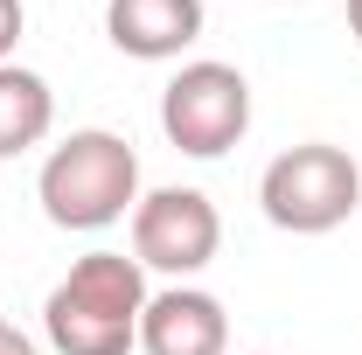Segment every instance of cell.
Instances as JSON below:
<instances>
[{"label": "cell", "instance_id": "6da1fadb", "mask_svg": "<svg viewBox=\"0 0 362 355\" xmlns=\"http://www.w3.org/2000/svg\"><path fill=\"white\" fill-rule=\"evenodd\" d=\"M146 313V265L126 251H84L70 279L49 286V349L56 355H133Z\"/></svg>", "mask_w": 362, "mask_h": 355}, {"label": "cell", "instance_id": "7a4b0ae2", "mask_svg": "<svg viewBox=\"0 0 362 355\" xmlns=\"http://www.w3.org/2000/svg\"><path fill=\"white\" fill-rule=\"evenodd\" d=\"M35 195H42V216L56 223V230H105V223H119L139 202L133 139L105 133V126L70 133L63 146H49Z\"/></svg>", "mask_w": 362, "mask_h": 355}, {"label": "cell", "instance_id": "3957f363", "mask_svg": "<svg viewBox=\"0 0 362 355\" xmlns=\"http://www.w3.org/2000/svg\"><path fill=\"white\" fill-rule=\"evenodd\" d=\"M258 202L279 230L293 237H320V230H341L362 202V168L356 153L327 146V139H307V146H286L258 175Z\"/></svg>", "mask_w": 362, "mask_h": 355}, {"label": "cell", "instance_id": "277c9868", "mask_svg": "<svg viewBox=\"0 0 362 355\" xmlns=\"http://www.w3.org/2000/svg\"><path fill=\"white\" fill-rule=\"evenodd\" d=\"M160 133L175 139L181 153H195V161L230 153L251 133V84H244V70L216 63V56L181 63L168 77V91H160Z\"/></svg>", "mask_w": 362, "mask_h": 355}, {"label": "cell", "instance_id": "5b68a950", "mask_svg": "<svg viewBox=\"0 0 362 355\" xmlns=\"http://www.w3.org/2000/svg\"><path fill=\"white\" fill-rule=\"evenodd\" d=\"M216 244H223V216H216V202L202 195V188H153V195H139L133 202V258L146 272H202L216 258Z\"/></svg>", "mask_w": 362, "mask_h": 355}, {"label": "cell", "instance_id": "8992f818", "mask_svg": "<svg viewBox=\"0 0 362 355\" xmlns=\"http://www.w3.org/2000/svg\"><path fill=\"white\" fill-rule=\"evenodd\" d=\"M139 349H146V355H223V349H230L223 300H216V293H202V286L146 293V313H139Z\"/></svg>", "mask_w": 362, "mask_h": 355}, {"label": "cell", "instance_id": "52a82bcc", "mask_svg": "<svg viewBox=\"0 0 362 355\" xmlns=\"http://www.w3.org/2000/svg\"><path fill=\"white\" fill-rule=\"evenodd\" d=\"M105 35L119 56L168 63L202 35V0H105Z\"/></svg>", "mask_w": 362, "mask_h": 355}, {"label": "cell", "instance_id": "ba28073f", "mask_svg": "<svg viewBox=\"0 0 362 355\" xmlns=\"http://www.w3.org/2000/svg\"><path fill=\"white\" fill-rule=\"evenodd\" d=\"M49 119H56L49 84L35 70H21V63H0V161L7 153H28L49 133Z\"/></svg>", "mask_w": 362, "mask_h": 355}, {"label": "cell", "instance_id": "9c48e42d", "mask_svg": "<svg viewBox=\"0 0 362 355\" xmlns=\"http://www.w3.org/2000/svg\"><path fill=\"white\" fill-rule=\"evenodd\" d=\"M21 28H28V14H21V0H0V63L14 56V42H21Z\"/></svg>", "mask_w": 362, "mask_h": 355}, {"label": "cell", "instance_id": "30bf717a", "mask_svg": "<svg viewBox=\"0 0 362 355\" xmlns=\"http://www.w3.org/2000/svg\"><path fill=\"white\" fill-rule=\"evenodd\" d=\"M0 355H42V349H35L21 327H7V320H0Z\"/></svg>", "mask_w": 362, "mask_h": 355}, {"label": "cell", "instance_id": "8fae6325", "mask_svg": "<svg viewBox=\"0 0 362 355\" xmlns=\"http://www.w3.org/2000/svg\"><path fill=\"white\" fill-rule=\"evenodd\" d=\"M349 35L362 42V0H349Z\"/></svg>", "mask_w": 362, "mask_h": 355}]
</instances>
